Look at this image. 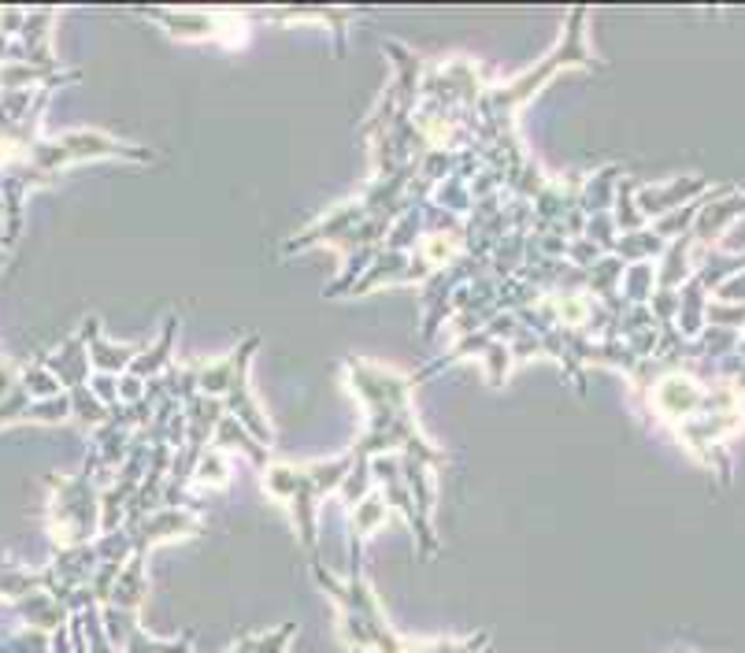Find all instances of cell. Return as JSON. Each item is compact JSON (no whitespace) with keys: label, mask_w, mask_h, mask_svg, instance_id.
<instances>
[{"label":"cell","mask_w":745,"mask_h":653,"mask_svg":"<svg viewBox=\"0 0 745 653\" xmlns=\"http://www.w3.org/2000/svg\"><path fill=\"white\" fill-rule=\"evenodd\" d=\"M586 27H589L586 8H572V12L564 16V30H560V38H556V46L545 52L534 68L511 75V79L500 82V86H489V90L483 93V101L475 105L471 119H467V127H471V141H478V146H494L497 138L516 135L519 108L527 101H534V97H538L560 71H567V68H583V71L605 68L597 52L589 49Z\"/></svg>","instance_id":"1"},{"label":"cell","mask_w":745,"mask_h":653,"mask_svg":"<svg viewBox=\"0 0 745 653\" xmlns=\"http://www.w3.org/2000/svg\"><path fill=\"white\" fill-rule=\"evenodd\" d=\"M82 160H127V164H152L156 149L149 146H133V141H122L116 135L100 127H78V130H63L56 138H38L27 152L30 168H38L41 175L56 179V171L71 168V164Z\"/></svg>","instance_id":"2"},{"label":"cell","mask_w":745,"mask_h":653,"mask_svg":"<svg viewBox=\"0 0 745 653\" xmlns=\"http://www.w3.org/2000/svg\"><path fill=\"white\" fill-rule=\"evenodd\" d=\"M49 527L56 535V550L86 546L100 535V483L93 475H49Z\"/></svg>","instance_id":"3"},{"label":"cell","mask_w":745,"mask_h":653,"mask_svg":"<svg viewBox=\"0 0 745 653\" xmlns=\"http://www.w3.org/2000/svg\"><path fill=\"white\" fill-rule=\"evenodd\" d=\"M264 475V491L278 497L286 508H289V520H294V531L300 538V546L308 553V564L319 561V494H316V483L308 479L305 464H289V461H271L267 468L260 472Z\"/></svg>","instance_id":"4"},{"label":"cell","mask_w":745,"mask_h":653,"mask_svg":"<svg viewBox=\"0 0 745 653\" xmlns=\"http://www.w3.org/2000/svg\"><path fill=\"white\" fill-rule=\"evenodd\" d=\"M145 23L163 27L175 41H222V46H245V12H167V8H138L133 12Z\"/></svg>","instance_id":"5"},{"label":"cell","mask_w":745,"mask_h":653,"mask_svg":"<svg viewBox=\"0 0 745 653\" xmlns=\"http://www.w3.org/2000/svg\"><path fill=\"white\" fill-rule=\"evenodd\" d=\"M345 386L352 390L356 402L364 405V413L371 408H408L411 405V379L408 372L386 368V364L364 360V357H345L341 364Z\"/></svg>","instance_id":"6"},{"label":"cell","mask_w":745,"mask_h":653,"mask_svg":"<svg viewBox=\"0 0 745 653\" xmlns=\"http://www.w3.org/2000/svg\"><path fill=\"white\" fill-rule=\"evenodd\" d=\"M256 349H260V335H256V330H252V335H245L238 346H234V353H238V368H234V379L227 386V394H222V413L238 419V424L249 431V435L260 442V446H271L275 431H271V424H267L264 408H260V402H256L252 383H249Z\"/></svg>","instance_id":"7"},{"label":"cell","mask_w":745,"mask_h":653,"mask_svg":"<svg viewBox=\"0 0 745 653\" xmlns=\"http://www.w3.org/2000/svg\"><path fill=\"white\" fill-rule=\"evenodd\" d=\"M367 219V208L360 197H345L334 208H327L322 216H316L311 224H305L297 230V235H289L282 241V257H294V253H305L311 246H334V241H341L356 224H364Z\"/></svg>","instance_id":"8"},{"label":"cell","mask_w":745,"mask_h":653,"mask_svg":"<svg viewBox=\"0 0 745 653\" xmlns=\"http://www.w3.org/2000/svg\"><path fill=\"white\" fill-rule=\"evenodd\" d=\"M127 531L133 538V553H145V557H149V550L160 546V542L205 535V520H200L197 505H160V508H152L138 527H127Z\"/></svg>","instance_id":"9"},{"label":"cell","mask_w":745,"mask_h":653,"mask_svg":"<svg viewBox=\"0 0 745 653\" xmlns=\"http://www.w3.org/2000/svg\"><path fill=\"white\" fill-rule=\"evenodd\" d=\"M430 279V271L423 268V260L416 253H394V249H383L378 257L367 264L360 279L352 283L349 297H367L375 290H383V286H423Z\"/></svg>","instance_id":"10"},{"label":"cell","mask_w":745,"mask_h":653,"mask_svg":"<svg viewBox=\"0 0 745 653\" xmlns=\"http://www.w3.org/2000/svg\"><path fill=\"white\" fill-rule=\"evenodd\" d=\"M708 190H712V182L705 179V175H678V179H667V182L638 186V208H642V216L653 224V219H660L667 212H675V208L705 197Z\"/></svg>","instance_id":"11"},{"label":"cell","mask_w":745,"mask_h":653,"mask_svg":"<svg viewBox=\"0 0 745 653\" xmlns=\"http://www.w3.org/2000/svg\"><path fill=\"white\" fill-rule=\"evenodd\" d=\"M82 335H86L89 364H93V372L122 375L133 364V357L141 353L138 342H116V338H108L105 327H100V316H86L82 319Z\"/></svg>","instance_id":"12"},{"label":"cell","mask_w":745,"mask_h":653,"mask_svg":"<svg viewBox=\"0 0 745 653\" xmlns=\"http://www.w3.org/2000/svg\"><path fill=\"white\" fill-rule=\"evenodd\" d=\"M44 368H49L56 379H60L63 390H74V386L89 383V375H93V364H89V346H86L82 327H78L67 342H60V349H56L52 357L44 360Z\"/></svg>","instance_id":"13"},{"label":"cell","mask_w":745,"mask_h":653,"mask_svg":"<svg viewBox=\"0 0 745 653\" xmlns=\"http://www.w3.org/2000/svg\"><path fill=\"white\" fill-rule=\"evenodd\" d=\"M175 335H178V316L175 313H167V319H163V327H160V335H156V342H145L141 346V353L133 357V364H130V375H138V379H156V375H163L167 368L175 364Z\"/></svg>","instance_id":"14"},{"label":"cell","mask_w":745,"mask_h":653,"mask_svg":"<svg viewBox=\"0 0 745 653\" xmlns=\"http://www.w3.org/2000/svg\"><path fill=\"white\" fill-rule=\"evenodd\" d=\"M623 179V164H600L597 171L583 175V190H578V205H583L586 216L612 212V201H616V186Z\"/></svg>","instance_id":"15"},{"label":"cell","mask_w":745,"mask_h":653,"mask_svg":"<svg viewBox=\"0 0 745 653\" xmlns=\"http://www.w3.org/2000/svg\"><path fill=\"white\" fill-rule=\"evenodd\" d=\"M145 597H149V575H145V553H130L127 564L119 568V580H116V591H111V602L116 609H130V613H138L145 605Z\"/></svg>","instance_id":"16"},{"label":"cell","mask_w":745,"mask_h":653,"mask_svg":"<svg viewBox=\"0 0 745 653\" xmlns=\"http://www.w3.org/2000/svg\"><path fill=\"white\" fill-rule=\"evenodd\" d=\"M211 446L222 449V453H227V449H238V453H245V457L252 461V468H260V472L267 468V464H271V461H267V446H260V442H256V438L249 435V431H245V427L238 424V419L227 416V413H222V419L216 424V435H211Z\"/></svg>","instance_id":"17"},{"label":"cell","mask_w":745,"mask_h":653,"mask_svg":"<svg viewBox=\"0 0 745 653\" xmlns=\"http://www.w3.org/2000/svg\"><path fill=\"white\" fill-rule=\"evenodd\" d=\"M386 520H389V505H386V497L378 494V486H375L371 494H364L360 502L349 508V538L364 542L367 535H375V531L383 527Z\"/></svg>","instance_id":"18"},{"label":"cell","mask_w":745,"mask_h":653,"mask_svg":"<svg viewBox=\"0 0 745 653\" xmlns=\"http://www.w3.org/2000/svg\"><path fill=\"white\" fill-rule=\"evenodd\" d=\"M197 394L205 397H219L227 394V386L234 379V368H238V353H222V357H211V360H197Z\"/></svg>","instance_id":"19"},{"label":"cell","mask_w":745,"mask_h":653,"mask_svg":"<svg viewBox=\"0 0 745 653\" xmlns=\"http://www.w3.org/2000/svg\"><path fill=\"white\" fill-rule=\"evenodd\" d=\"M305 472H308V479L316 483V494H319V497L338 494V491H341V483L349 479V472H352V453L345 449V453H338V457L308 461V464H305Z\"/></svg>","instance_id":"20"},{"label":"cell","mask_w":745,"mask_h":653,"mask_svg":"<svg viewBox=\"0 0 745 653\" xmlns=\"http://www.w3.org/2000/svg\"><path fill=\"white\" fill-rule=\"evenodd\" d=\"M638 179H627L623 175L619 186H616V201H612V224H616L619 235H630V230H642L649 227V219L642 216L638 208Z\"/></svg>","instance_id":"21"},{"label":"cell","mask_w":745,"mask_h":653,"mask_svg":"<svg viewBox=\"0 0 745 653\" xmlns=\"http://www.w3.org/2000/svg\"><path fill=\"white\" fill-rule=\"evenodd\" d=\"M523 260H527V235L508 230V235L494 246V253H489V275H494L497 283H505L511 275H519Z\"/></svg>","instance_id":"22"},{"label":"cell","mask_w":745,"mask_h":653,"mask_svg":"<svg viewBox=\"0 0 745 653\" xmlns=\"http://www.w3.org/2000/svg\"><path fill=\"white\" fill-rule=\"evenodd\" d=\"M664 246L667 241L656 235L653 227H642V230H630V235H619L616 238V257L623 260V264H642V260H656L664 253Z\"/></svg>","instance_id":"23"},{"label":"cell","mask_w":745,"mask_h":653,"mask_svg":"<svg viewBox=\"0 0 745 653\" xmlns=\"http://www.w3.org/2000/svg\"><path fill=\"white\" fill-rule=\"evenodd\" d=\"M653 290H656V260L627 264V268H623V283H619L623 305H649Z\"/></svg>","instance_id":"24"},{"label":"cell","mask_w":745,"mask_h":653,"mask_svg":"<svg viewBox=\"0 0 745 653\" xmlns=\"http://www.w3.org/2000/svg\"><path fill=\"white\" fill-rule=\"evenodd\" d=\"M423 238V208H405L394 224L386 230V246L383 249H394V253H416Z\"/></svg>","instance_id":"25"},{"label":"cell","mask_w":745,"mask_h":653,"mask_svg":"<svg viewBox=\"0 0 745 653\" xmlns=\"http://www.w3.org/2000/svg\"><path fill=\"white\" fill-rule=\"evenodd\" d=\"M430 205H438V208H445V212H453V216H467L471 212V186H467V179H460V175H449L445 182H438L430 190Z\"/></svg>","instance_id":"26"},{"label":"cell","mask_w":745,"mask_h":653,"mask_svg":"<svg viewBox=\"0 0 745 653\" xmlns=\"http://www.w3.org/2000/svg\"><path fill=\"white\" fill-rule=\"evenodd\" d=\"M193 483H200L205 491H227L230 486V457L216 446L205 449V457L197 461L193 468Z\"/></svg>","instance_id":"27"},{"label":"cell","mask_w":745,"mask_h":653,"mask_svg":"<svg viewBox=\"0 0 745 653\" xmlns=\"http://www.w3.org/2000/svg\"><path fill=\"white\" fill-rule=\"evenodd\" d=\"M67 397H71V419H78V424H82L86 431L100 427L111 416V408L97 402V394L89 390V383L74 386V390H67Z\"/></svg>","instance_id":"28"},{"label":"cell","mask_w":745,"mask_h":653,"mask_svg":"<svg viewBox=\"0 0 745 653\" xmlns=\"http://www.w3.org/2000/svg\"><path fill=\"white\" fill-rule=\"evenodd\" d=\"M122 653H197V650H193V635L160 639V635H149L145 627H138L127 646H122Z\"/></svg>","instance_id":"29"},{"label":"cell","mask_w":745,"mask_h":653,"mask_svg":"<svg viewBox=\"0 0 745 653\" xmlns=\"http://www.w3.org/2000/svg\"><path fill=\"white\" fill-rule=\"evenodd\" d=\"M100 624H105V635L116 650H122L130 642V635L138 631V613L130 609H116V605H100Z\"/></svg>","instance_id":"30"},{"label":"cell","mask_w":745,"mask_h":653,"mask_svg":"<svg viewBox=\"0 0 745 653\" xmlns=\"http://www.w3.org/2000/svg\"><path fill=\"white\" fill-rule=\"evenodd\" d=\"M478 360H483V372H486V383H489V386H505V379L511 375V368H516L508 342H486V349L478 353Z\"/></svg>","instance_id":"31"},{"label":"cell","mask_w":745,"mask_h":653,"mask_svg":"<svg viewBox=\"0 0 745 653\" xmlns=\"http://www.w3.org/2000/svg\"><path fill=\"white\" fill-rule=\"evenodd\" d=\"M19 383L27 386L30 390V397L33 402H41V397H56V394H63V386H60V379L44 368V360H38V364H30L27 372L19 375Z\"/></svg>","instance_id":"32"},{"label":"cell","mask_w":745,"mask_h":653,"mask_svg":"<svg viewBox=\"0 0 745 653\" xmlns=\"http://www.w3.org/2000/svg\"><path fill=\"white\" fill-rule=\"evenodd\" d=\"M33 586H41V575L19 568V564H0V597H22Z\"/></svg>","instance_id":"33"},{"label":"cell","mask_w":745,"mask_h":653,"mask_svg":"<svg viewBox=\"0 0 745 653\" xmlns=\"http://www.w3.org/2000/svg\"><path fill=\"white\" fill-rule=\"evenodd\" d=\"M583 238L594 241L600 253H612L616 249V238L619 230L612 224V212H597V216H586V227H583Z\"/></svg>","instance_id":"34"},{"label":"cell","mask_w":745,"mask_h":653,"mask_svg":"<svg viewBox=\"0 0 745 653\" xmlns=\"http://www.w3.org/2000/svg\"><path fill=\"white\" fill-rule=\"evenodd\" d=\"M30 419L38 424H60V419H71V397L56 394V397H41V402H30Z\"/></svg>","instance_id":"35"},{"label":"cell","mask_w":745,"mask_h":653,"mask_svg":"<svg viewBox=\"0 0 745 653\" xmlns=\"http://www.w3.org/2000/svg\"><path fill=\"white\" fill-rule=\"evenodd\" d=\"M489 635H475V639H427L416 642L419 653H483Z\"/></svg>","instance_id":"36"},{"label":"cell","mask_w":745,"mask_h":653,"mask_svg":"<svg viewBox=\"0 0 745 653\" xmlns=\"http://www.w3.org/2000/svg\"><path fill=\"white\" fill-rule=\"evenodd\" d=\"M297 635V624H278L275 631H264L256 635V650L252 653H289V642Z\"/></svg>","instance_id":"37"},{"label":"cell","mask_w":745,"mask_h":653,"mask_svg":"<svg viewBox=\"0 0 745 653\" xmlns=\"http://www.w3.org/2000/svg\"><path fill=\"white\" fill-rule=\"evenodd\" d=\"M508 349H511V360H530V357H545V346H542V338L534 335V330H527V327H519L516 335H511V342H508Z\"/></svg>","instance_id":"38"},{"label":"cell","mask_w":745,"mask_h":653,"mask_svg":"<svg viewBox=\"0 0 745 653\" xmlns=\"http://www.w3.org/2000/svg\"><path fill=\"white\" fill-rule=\"evenodd\" d=\"M89 390L97 394V402H100V405L116 408V405H119V375L93 372V375H89Z\"/></svg>","instance_id":"39"},{"label":"cell","mask_w":745,"mask_h":653,"mask_svg":"<svg viewBox=\"0 0 745 653\" xmlns=\"http://www.w3.org/2000/svg\"><path fill=\"white\" fill-rule=\"evenodd\" d=\"M138 402H145V379L122 372L119 375V405H138Z\"/></svg>","instance_id":"40"}]
</instances>
